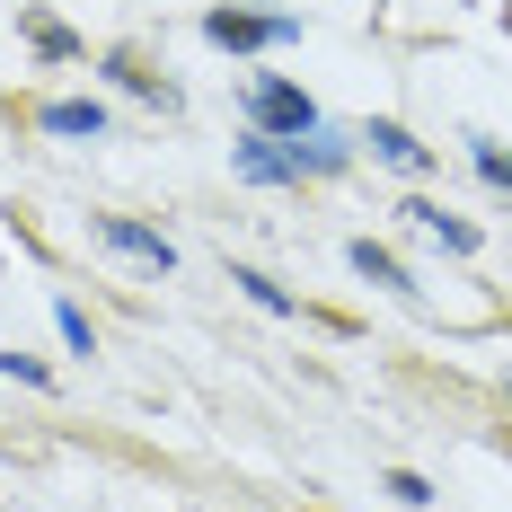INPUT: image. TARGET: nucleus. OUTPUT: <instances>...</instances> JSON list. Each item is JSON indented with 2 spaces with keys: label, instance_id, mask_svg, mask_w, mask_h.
Returning <instances> with one entry per match:
<instances>
[{
  "label": "nucleus",
  "instance_id": "nucleus-1",
  "mask_svg": "<svg viewBox=\"0 0 512 512\" xmlns=\"http://www.w3.org/2000/svg\"><path fill=\"white\" fill-rule=\"evenodd\" d=\"M204 45L274 53V45H301V18H292V9H204Z\"/></svg>",
  "mask_w": 512,
  "mask_h": 512
},
{
  "label": "nucleus",
  "instance_id": "nucleus-2",
  "mask_svg": "<svg viewBox=\"0 0 512 512\" xmlns=\"http://www.w3.org/2000/svg\"><path fill=\"white\" fill-rule=\"evenodd\" d=\"M248 124H256V133H274V142H301V133H318V98H309L301 80L256 71V80H248Z\"/></svg>",
  "mask_w": 512,
  "mask_h": 512
},
{
  "label": "nucleus",
  "instance_id": "nucleus-3",
  "mask_svg": "<svg viewBox=\"0 0 512 512\" xmlns=\"http://www.w3.org/2000/svg\"><path fill=\"white\" fill-rule=\"evenodd\" d=\"M98 248L133 256V265H151V274H168V265H177V248L159 239L151 221H133V212H98Z\"/></svg>",
  "mask_w": 512,
  "mask_h": 512
},
{
  "label": "nucleus",
  "instance_id": "nucleus-4",
  "mask_svg": "<svg viewBox=\"0 0 512 512\" xmlns=\"http://www.w3.org/2000/svg\"><path fill=\"white\" fill-rule=\"evenodd\" d=\"M230 168H239V177H248V186H301V168H292V151H283V142H274V133H239V151H230Z\"/></svg>",
  "mask_w": 512,
  "mask_h": 512
},
{
  "label": "nucleus",
  "instance_id": "nucleus-5",
  "mask_svg": "<svg viewBox=\"0 0 512 512\" xmlns=\"http://www.w3.org/2000/svg\"><path fill=\"white\" fill-rule=\"evenodd\" d=\"M362 142H371V159H389L398 177H424V168H433V151L415 142L407 124H389V115H380V124H362Z\"/></svg>",
  "mask_w": 512,
  "mask_h": 512
},
{
  "label": "nucleus",
  "instance_id": "nucleus-6",
  "mask_svg": "<svg viewBox=\"0 0 512 512\" xmlns=\"http://www.w3.org/2000/svg\"><path fill=\"white\" fill-rule=\"evenodd\" d=\"M36 124H45L53 142H98V133H106V106L98 98H53Z\"/></svg>",
  "mask_w": 512,
  "mask_h": 512
},
{
  "label": "nucleus",
  "instance_id": "nucleus-7",
  "mask_svg": "<svg viewBox=\"0 0 512 512\" xmlns=\"http://www.w3.org/2000/svg\"><path fill=\"white\" fill-rule=\"evenodd\" d=\"M283 151H292V168H301V177H336V168L354 159V142L318 124V133H301V142H283Z\"/></svg>",
  "mask_w": 512,
  "mask_h": 512
},
{
  "label": "nucleus",
  "instance_id": "nucleus-8",
  "mask_svg": "<svg viewBox=\"0 0 512 512\" xmlns=\"http://www.w3.org/2000/svg\"><path fill=\"white\" fill-rule=\"evenodd\" d=\"M407 221L433 239V248H451V256H477V221H460V212H442V204H407Z\"/></svg>",
  "mask_w": 512,
  "mask_h": 512
},
{
  "label": "nucleus",
  "instance_id": "nucleus-9",
  "mask_svg": "<svg viewBox=\"0 0 512 512\" xmlns=\"http://www.w3.org/2000/svg\"><path fill=\"white\" fill-rule=\"evenodd\" d=\"M345 256H354V274H362V283H380V292H398V301H415V274H407V265H398L389 248H371V239H354Z\"/></svg>",
  "mask_w": 512,
  "mask_h": 512
},
{
  "label": "nucleus",
  "instance_id": "nucleus-10",
  "mask_svg": "<svg viewBox=\"0 0 512 512\" xmlns=\"http://www.w3.org/2000/svg\"><path fill=\"white\" fill-rule=\"evenodd\" d=\"M98 71L115 80V89H133V98H151V106H177V89H168V80H151V71H133V53H106Z\"/></svg>",
  "mask_w": 512,
  "mask_h": 512
},
{
  "label": "nucleus",
  "instance_id": "nucleus-11",
  "mask_svg": "<svg viewBox=\"0 0 512 512\" xmlns=\"http://www.w3.org/2000/svg\"><path fill=\"white\" fill-rule=\"evenodd\" d=\"M230 283H239V292H248L256 309H274V318H301V301H292V292H283L274 274H256V265H230Z\"/></svg>",
  "mask_w": 512,
  "mask_h": 512
},
{
  "label": "nucleus",
  "instance_id": "nucleus-12",
  "mask_svg": "<svg viewBox=\"0 0 512 512\" xmlns=\"http://www.w3.org/2000/svg\"><path fill=\"white\" fill-rule=\"evenodd\" d=\"M468 168H477V177H486L495 195H512V151H504V142H486V133H468Z\"/></svg>",
  "mask_w": 512,
  "mask_h": 512
},
{
  "label": "nucleus",
  "instance_id": "nucleus-13",
  "mask_svg": "<svg viewBox=\"0 0 512 512\" xmlns=\"http://www.w3.org/2000/svg\"><path fill=\"white\" fill-rule=\"evenodd\" d=\"M27 36H36V53H45V62H80V36H71L62 18H27Z\"/></svg>",
  "mask_w": 512,
  "mask_h": 512
},
{
  "label": "nucleus",
  "instance_id": "nucleus-14",
  "mask_svg": "<svg viewBox=\"0 0 512 512\" xmlns=\"http://www.w3.org/2000/svg\"><path fill=\"white\" fill-rule=\"evenodd\" d=\"M53 327H62L71 354H98V327H89V309H80V301H53Z\"/></svg>",
  "mask_w": 512,
  "mask_h": 512
},
{
  "label": "nucleus",
  "instance_id": "nucleus-15",
  "mask_svg": "<svg viewBox=\"0 0 512 512\" xmlns=\"http://www.w3.org/2000/svg\"><path fill=\"white\" fill-rule=\"evenodd\" d=\"M389 495H398V504H433V486H424L415 468H389Z\"/></svg>",
  "mask_w": 512,
  "mask_h": 512
},
{
  "label": "nucleus",
  "instance_id": "nucleus-16",
  "mask_svg": "<svg viewBox=\"0 0 512 512\" xmlns=\"http://www.w3.org/2000/svg\"><path fill=\"white\" fill-rule=\"evenodd\" d=\"M0 371H9V380H27V389H45V380H53L36 354H0Z\"/></svg>",
  "mask_w": 512,
  "mask_h": 512
}]
</instances>
